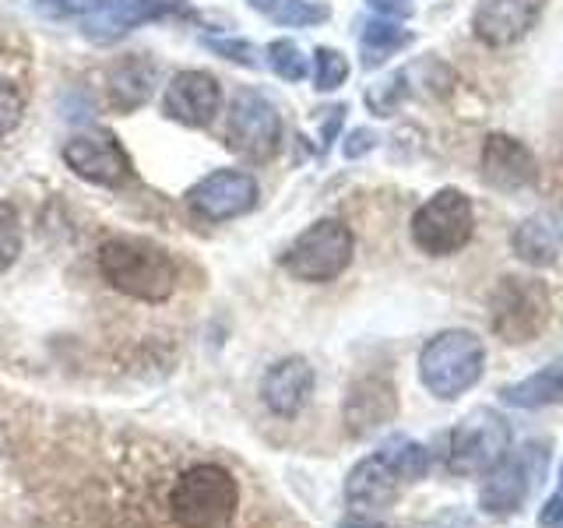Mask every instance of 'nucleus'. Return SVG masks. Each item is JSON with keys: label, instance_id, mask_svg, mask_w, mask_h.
I'll use <instances>...</instances> for the list:
<instances>
[{"label": "nucleus", "instance_id": "nucleus-27", "mask_svg": "<svg viewBox=\"0 0 563 528\" xmlns=\"http://www.w3.org/2000/svg\"><path fill=\"white\" fill-rule=\"evenodd\" d=\"M25 113V92L14 78L0 75V138H8Z\"/></svg>", "mask_w": 563, "mask_h": 528}, {"label": "nucleus", "instance_id": "nucleus-12", "mask_svg": "<svg viewBox=\"0 0 563 528\" xmlns=\"http://www.w3.org/2000/svg\"><path fill=\"white\" fill-rule=\"evenodd\" d=\"M545 454L536 462V448H525L521 454H504L497 465L486 469V480L479 490V507L486 515H515L528 501L532 486H539Z\"/></svg>", "mask_w": 563, "mask_h": 528}, {"label": "nucleus", "instance_id": "nucleus-11", "mask_svg": "<svg viewBox=\"0 0 563 528\" xmlns=\"http://www.w3.org/2000/svg\"><path fill=\"white\" fill-rule=\"evenodd\" d=\"M257 198V180L246 169H216L187 190V205L208 222L240 219L246 211H254Z\"/></svg>", "mask_w": 563, "mask_h": 528}, {"label": "nucleus", "instance_id": "nucleus-30", "mask_svg": "<svg viewBox=\"0 0 563 528\" xmlns=\"http://www.w3.org/2000/svg\"><path fill=\"white\" fill-rule=\"evenodd\" d=\"M374 145H377V134H374V131H366V128H360V131H352V134L345 138L342 152H345V158H360V155H366Z\"/></svg>", "mask_w": 563, "mask_h": 528}, {"label": "nucleus", "instance_id": "nucleus-22", "mask_svg": "<svg viewBox=\"0 0 563 528\" xmlns=\"http://www.w3.org/2000/svg\"><path fill=\"white\" fill-rule=\"evenodd\" d=\"M360 43H363V64L366 67H377V64H384L387 57H391V53L409 46L412 43V32H405L401 25L377 18V22H366L363 25Z\"/></svg>", "mask_w": 563, "mask_h": 528}, {"label": "nucleus", "instance_id": "nucleus-20", "mask_svg": "<svg viewBox=\"0 0 563 528\" xmlns=\"http://www.w3.org/2000/svg\"><path fill=\"white\" fill-rule=\"evenodd\" d=\"M500 398L515 409H545V405L563 402V356L545 363L539 374L525 377L518 384H507Z\"/></svg>", "mask_w": 563, "mask_h": 528}, {"label": "nucleus", "instance_id": "nucleus-21", "mask_svg": "<svg viewBox=\"0 0 563 528\" xmlns=\"http://www.w3.org/2000/svg\"><path fill=\"white\" fill-rule=\"evenodd\" d=\"M246 4L261 14H268L272 22L289 25V29H310V25H321L331 18V8L313 4V0H246Z\"/></svg>", "mask_w": 563, "mask_h": 528}, {"label": "nucleus", "instance_id": "nucleus-2", "mask_svg": "<svg viewBox=\"0 0 563 528\" xmlns=\"http://www.w3.org/2000/svg\"><path fill=\"white\" fill-rule=\"evenodd\" d=\"M35 11L57 22H78L85 40L110 46L148 22L190 14V4L187 0H35Z\"/></svg>", "mask_w": 563, "mask_h": 528}, {"label": "nucleus", "instance_id": "nucleus-31", "mask_svg": "<svg viewBox=\"0 0 563 528\" xmlns=\"http://www.w3.org/2000/svg\"><path fill=\"white\" fill-rule=\"evenodd\" d=\"M563 521V469H560V483L553 490V497L542 507V525H560Z\"/></svg>", "mask_w": 563, "mask_h": 528}, {"label": "nucleus", "instance_id": "nucleus-19", "mask_svg": "<svg viewBox=\"0 0 563 528\" xmlns=\"http://www.w3.org/2000/svg\"><path fill=\"white\" fill-rule=\"evenodd\" d=\"M155 92V64L145 57H120L106 70V102L117 113L141 110Z\"/></svg>", "mask_w": 563, "mask_h": 528}, {"label": "nucleus", "instance_id": "nucleus-23", "mask_svg": "<svg viewBox=\"0 0 563 528\" xmlns=\"http://www.w3.org/2000/svg\"><path fill=\"white\" fill-rule=\"evenodd\" d=\"M515 254L525 264L545 268V264L556 261V233L542 219H528L518 226V233H515Z\"/></svg>", "mask_w": 563, "mask_h": 528}, {"label": "nucleus", "instance_id": "nucleus-28", "mask_svg": "<svg viewBox=\"0 0 563 528\" xmlns=\"http://www.w3.org/2000/svg\"><path fill=\"white\" fill-rule=\"evenodd\" d=\"M401 99H405V75H395L391 81L374 85V88H369V92H366V102L374 106V110H377L380 117L391 113Z\"/></svg>", "mask_w": 563, "mask_h": 528}, {"label": "nucleus", "instance_id": "nucleus-7", "mask_svg": "<svg viewBox=\"0 0 563 528\" xmlns=\"http://www.w3.org/2000/svg\"><path fill=\"white\" fill-rule=\"evenodd\" d=\"M550 317H553V299L539 278L507 275L497 282V289L489 296V321L504 342L521 345L528 339H536L550 324Z\"/></svg>", "mask_w": 563, "mask_h": 528}, {"label": "nucleus", "instance_id": "nucleus-26", "mask_svg": "<svg viewBox=\"0 0 563 528\" xmlns=\"http://www.w3.org/2000/svg\"><path fill=\"white\" fill-rule=\"evenodd\" d=\"M22 254V216L14 201H0V275Z\"/></svg>", "mask_w": 563, "mask_h": 528}, {"label": "nucleus", "instance_id": "nucleus-18", "mask_svg": "<svg viewBox=\"0 0 563 528\" xmlns=\"http://www.w3.org/2000/svg\"><path fill=\"white\" fill-rule=\"evenodd\" d=\"M310 392H313V370L299 356L275 363L268 374L261 377V398L282 419H292L299 409H303Z\"/></svg>", "mask_w": 563, "mask_h": 528}, {"label": "nucleus", "instance_id": "nucleus-9", "mask_svg": "<svg viewBox=\"0 0 563 528\" xmlns=\"http://www.w3.org/2000/svg\"><path fill=\"white\" fill-rule=\"evenodd\" d=\"M282 141V117L275 102L257 88H240L229 102L225 117V145L251 163H268Z\"/></svg>", "mask_w": 563, "mask_h": 528}, {"label": "nucleus", "instance_id": "nucleus-14", "mask_svg": "<svg viewBox=\"0 0 563 528\" xmlns=\"http://www.w3.org/2000/svg\"><path fill=\"white\" fill-rule=\"evenodd\" d=\"M222 106V85L208 70H180L163 92V113L184 128H208Z\"/></svg>", "mask_w": 563, "mask_h": 528}, {"label": "nucleus", "instance_id": "nucleus-33", "mask_svg": "<svg viewBox=\"0 0 563 528\" xmlns=\"http://www.w3.org/2000/svg\"><path fill=\"white\" fill-rule=\"evenodd\" d=\"M342 528H391V525H380V521H366V518H349V521H342Z\"/></svg>", "mask_w": 563, "mask_h": 528}, {"label": "nucleus", "instance_id": "nucleus-8", "mask_svg": "<svg viewBox=\"0 0 563 528\" xmlns=\"http://www.w3.org/2000/svg\"><path fill=\"white\" fill-rule=\"evenodd\" d=\"M472 229H475L472 201L462 190L444 187L412 216V243L430 257H448L472 240Z\"/></svg>", "mask_w": 563, "mask_h": 528}, {"label": "nucleus", "instance_id": "nucleus-24", "mask_svg": "<svg viewBox=\"0 0 563 528\" xmlns=\"http://www.w3.org/2000/svg\"><path fill=\"white\" fill-rule=\"evenodd\" d=\"M349 78V61L342 50H331V46H317L313 53V88L317 92H334L342 88Z\"/></svg>", "mask_w": 563, "mask_h": 528}, {"label": "nucleus", "instance_id": "nucleus-10", "mask_svg": "<svg viewBox=\"0 0 563 528\" xmlns=\"http://www.w3.org/2000/svg\"><path fill=\"white\" fill-rule=\"evenodd\" d=\"M510 448V430L507 422L493 413V409H479L468 419H462L451 433H444V465L451 472H486L500 462Z\"/></svg>", "mask_w": 563, "mask_h": 528}, {"label": "nucleus", "instance_id": "nucleus-32", "mask_svg": "<svg viewBox=\"0 0 563 528\" xmlns=\"http://www.w3.org/2000/svg\"><path fill=\"white\" fill-rule=\"evenodd\" d=\"M366 4L384 18H409L412 14V0H366Z\"/></svg>", "mask_w": 563, "mask_h": 528}, {"label": "nucleus", "instance_id": "nucleus-6", "mask_svg": "<svg viewBox=\"0 0 563 528\" xmlns=\"http://www.w3.org/2000/svg\"><path fill=\"white\" fill-rule=\"evenodd\" d=\"M352 251H356V240H352V229L342 219H317L289 243L282 264L292 278L321 286V282H334L349 268Z\"/></svg>", "mask_w": 563, "mask_h": 528}, {"label": "nucleus", "instance_id": "nucleus-15", "mask_svg": "<svg viewBox=\"0 0 563 528\" xmlns=\"http://www.w3.org/2000/svg\"><path fill=\"white\" fill-rule=\"evenodd\" d=\"M545 0H479L472 14V32L486 46H510L536 25Z\"/></svg>", "mask_w": 563, "mask_h": 528}, {"label": "nucleus", "instance_id": "nucleus-4", "mask_svg": "<svg viewBox=\"0 0 563 528\" xmlns=\"http://www.w3.org/2000/svg\"><path fill=\"white\" fill-rule=\"evenodd\" d=\"M430 469V451L409 437H395L387 444L363 458L345 480V501L360 510H384L398 501V493L422 480Z\"/></svg>", "mask_w": 563, "mask_h": 528}, {"label": "nucleus", "instance_id": "nucleus-25", "mask_svg": "<svg viewBox=\"0 0 563 528\" xmlns=\"http://www.w3.org/2000/svg\"><path fill=\"white\" fill-rule=\"evenodd\" d=\"M264 53H268V64L282 81H303L307 78L310 64L303 57V50H299L292 40H275V43H268Z\"/></svg>", "mask_w": 563, "mask_h": 528}, {"label": "nucleus", "instance_id": "nucleus-13", "mask_svg": "<svg viewBox=\"0 0 563 528\" xmlns=\"http://www.w3.org/2000/svg\"><path fill=\"white\" fill-rule=\"evenodd\" d=\"M64 163L96 187H120L131 176V155L110 131H81L64 145Z\"/></svg>", "mask_w": 563, "mask_h": 528}, {"label": "nucleus", "instance_id": "nucleus-16", "mask_svg": "<svg viewBox=\"0 0 563 528\" xmlns=\"http://www.w3.org/2000/svg\"><path fill=\"white\" fill-rule=\"evenodd\" d=\"M483 176H486V184L497 190H525L536 184L539 166H536V155L528 152L518 138L489 134L483 145Z\"/></svg>", "mask_w": 563, "mask_h": 528}, {"label": "nucleus", "instance_id": "nucleus-1", "mask_svg": "<svg viewBox=\"0 0 563 528\" xmlns=\"http://www.w3.org/2000/svg\"><path fill=\"white\" fill-rule=\"evenodd\" d=\"M131 510L158 528H233L240 515V480L216 458L176 454L163 465L123 469Z\"/></svg>", "mask_w": 563, "mask_h": 528}, {"label": "nucleus", "instance_id": "nucleus-29", "mask_svg": "<svg viewBox=\"0 0 563 528\" xmlns=\"http://www.w3.org/2000/svg\"><path fill=\"white\" fill-rule=\"evenodd\" d=\"M205 46L208 50H216L219 57L225 61H233V64H243V67H254V46L246 43V40H225V35H205Z\"/></svg>", "mask_w": 563, "mask_h": 528}, {"label": "nucleus", "instance_id": "nucleus-17", "mask_svg": "<svg viewBox=\"0 0 563 528\" xmlns=\"http://www.w3.org/2000/svg\"><path fill=\"white\" fill-rule=\"evenodd\" d=\"M398 413V392L387 377H363L349 387L345 398V427L349 433H374Z\"/></svg>", "mask_w": 563, "mask_h": 528}, {"label": "nucleus", "instance_id": "nucleus-3", "mask_svg": "<svg viewBox=\"0 0 563 528\" xmlns=\"http://www.w3.org/2000/svg\"><path fill=\"white\" fill-rule=\"evenodd\" d=\"M99 272L117 293L141 299V304H163L180 282L173 254L145 237L106 240L99 246Z\"/></svg>", "mask_w": 563, "mask_h": 528}, {"label": "nucleus", "instance_id": "nucleus-5", "mask_svg": "<svg viewBox=\"0 0 563 528\" xmlns=\"http://www.w3.org/2000/svg\"><path fill=\"white\" fill-rule=\"evenodd\" d=\"M483 366H486V345L479 334H472L465 328L440 331L419 352V381L440 402H451L479 384Z\"/></svg>", "mask_w": 563, "mask_h": 528}]
</instances>
